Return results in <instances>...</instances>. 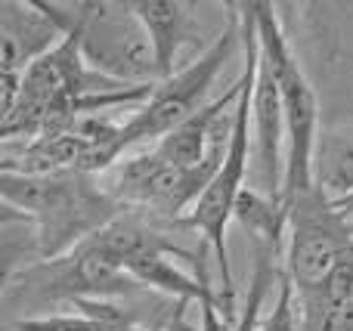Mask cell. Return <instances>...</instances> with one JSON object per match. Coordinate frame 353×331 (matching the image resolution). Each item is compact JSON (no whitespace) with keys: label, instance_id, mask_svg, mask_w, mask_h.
Returning a JSON list of instances; mask_svg holds the SVG:
<instances>
[{"label":"cell","instance_id":"cell-6","mask_svg":"<svg viewBox=\"0 0 353 331\" xmlns=\"http://www.w3.org/2000/svg\"><path fill=\"white\" fill-rule=\"evenodd\" d=\"M285 152L288 130L285 109H282L279 87L273 72L257 59L254 93H251V164H254V189L282 198L285 186Z\"/></svg>","mask_w":353,"mask_h":331},{"label":"cell","instance_id":"cell-7","mask_svg":"<svg viewBox=\"0 0 353 331\" xmlns=\"http://www.w3.org/2000/svg\"><path fill=\"white\" fill-rule=\"evenodd\" d=\"M68 37L47 0H0V74L22 78Z\"/></svg>","mask_w":353,"mask_h":331},{"label":"cell","instance_id":"cell-5","mask_svg":"<svg viewBox=\"0 0 353 331\" xmlns=\"http://www.w3.org/2000/svg\"><path fill=\"white\" fill-rule=\"evenodd\" d=\"M353 260V229L350 220L332 204L323 189L288 204V242L282 270L292 279L298 295L325 288L332 273Z\"/></svg>","mask_w":353,"mask_h":331},{"label":"cell","instance_id":"cell-16","mask_svg":"<svg viewBox=\"0 0 353 331\" xmlns=\"http://www.w3.org/2000/svg\"><path fill=\"white\" fill-rule=\"evenodd\" d=\"M3 331H12V328H3Z\"/></svg>","mask_w":353,"mask_h":331},{"label":"cell","instance_id":"cell-10","mask_svg":"<svg viewBox=\"0 0 353 331\" xmlns=\"http://www.w3.org/2000/svg\"><path fill=\"white\" fill-rule=\"evenodd\" d=\"M313 173H316V186L332 202L353 195V124L319 130Z\"/></svg>","mask_w":353,"mask_h":331},{"label":"cell","instance_id":"cell-8","mask_svg":"<svg viewBox=\"0 0 353 331\" xmlns=\"http://www.w3.org/2000/svg\"><path fill=\"white\" fill-rule=\"evenodd\" d=\"M134 12L152 41L159 78H171L174 72L183 68V53L201 37L199 6L183 3V0H137Z\"/></svg>","mask_w":353,"mask_h":331},{"label":"cell","instance_id":"cell-14","mask_svg":"<svg viewBox=\"0 0 353 331\" xmlns=\"http://www.w3.org/2000/svg\"><path fill=\"white\" fill-rule=\"evenodd\" d=\"M332 204H335V208L341 211V214L347 217V220L353 217V195H350V198H341V202H332Z\"/></svg>","mask_w":353,"mask_h":331},{"label":"cell","instance_id":"cell-13","mask_svg":"<svg viewBox=\"0 0 353 331\" xmlns=\"http://www.w3.org/2000/svg\"><path fill=\"white\" fill-rule=\"evenodd\" d=\"M257 331H304V322H301V310H298V295H294L292 279L282 270L279 285H276V301L273 310L261 319V328Z\"/></svg>","mask_w":353,"mask_h":331},{"label":"cell","instance_id":"cell-4","mask_svg":"<svg viewBox=\"0 0 353 331\" xmlns=\"http://www.w3.org/2000/svg\"><path fill=\"white\" fill-rule=\"evenodd\" d=\"M47 10L65 31L81 37V53L93 72L121 84H159V62L134 3L109 0H78V3H47Z\"/></svg>","mask_w":353,"mask_h":331},{"label":"cell","instance_id":"cell-2","mask_svg":"<svg viewBox=\"0 0 353 331\" xmlns=\"http://www.w3.org/2000/svg\"><path fill=\"white\" fill-rule=\"evenodd\" d=\"M257 19V47L261 62L273 72L279 87L282 109H285L288 130V152H285V186H282V204H292L294 198L316 189V142H319V99L288 41L285 28L279 22V12L273 3H254Z\"/></svg>","mask_w":353,"mask_h":331},{"label":"cell","instance_id":"cell-1","mask_svg":"<svg viewBox=\"0 0 353 331\" xmlns=\"http://www.w3.org/2000/svg\"><path fill=\"white\" fill-rule=\"evenodd\" d=\"M3 204L25 217L34 229L37 257L56 260L105 229L124 208L105 192L97 173H3L0 177ZM37 260V264H41Z\"/></svg>","mask_w":353,"mask_h":331},{"label":"cell","instance_id":"cell-3","mask_svg":"<svg viewBox=\"0 0 353 331\" xmlns=\"http://www.w3.org/2000/svg\"><path fill=\"white\" fill-rule=\"evenodd\" d=\"M230 25L201 50L195 59H189L180 72H174L171 78L159 81L152 90V96L134 109L121 124V152L130 155L140 146H155L159 140H165L171 130L180 124H186L192 115H199L211 96V87L217 81V74L226 68V62L232 59L236 47L242 43V28H239V12L236 3L230 6Z\"/></svg>","mask_w":353,"mask_h":331},{"label":"cell","instance_id":"cell-15","mask_svg":"<svg viewBox=\"0 0 353 331\" xmlns=\"http://www.w3.org/2000/svg\"><path fill=\"white\" fill-rule=\"evenodd\" d=\"M350 229H353V217H350Z\"/></svg>","mask_w":353,"mask_h":331},{"label":"cell","instance_id":"cell-12","mask_svg":"<svg viewBox=\"0 0 353 331\" xmlns=\"http://www.w3.org/2000/svg\"><path fill=\"white\" fill-rule=\"evenodd\" d=\"M6 328L12 331H109L99 325L97 319H90L81 310H56V313L43 316H25V319H10Z\"/></svg>","mask_w":353,"mask_h":331},{"label":"cell","instance_id":"cell-9","mask_svg":"<svg viewBox=\"0 0 353 331\" xmlns=\"http://www.w3.org/2000/svg\"><path fill=\"white\" fill-rule=\"evenodd\" d=\"M232 220L251 235V242L270 251H279L285 257V242H288V208L282 198H273L267 192L245 186L242 195L236 202Z\"/></svg>","mask_w":353,"mask_h":331},{"label":"cell","instance_id":"cell-11","mask_svg":"<svg viewBox=\"0 0 353 331\" xmlns=\"http://www.w3.org/2000/svg\"><path fill=\"white\" fill-rule=\"evenodd\" d=\"M282 254L270 251V248L254 245V273H251L248 282V297H245V307L239 310V319L232 322L230 331H257L263 319V303L273 285H279L282 276Z\"/></svg>","mask_w":353,"mask_h":331}]
</instances>
